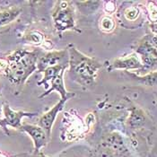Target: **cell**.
Returning a JSON list of instances; mask_svg holds the SVG:
<instances>
[{
  "label": "cell",
  "instance_id": "cell-10",
  "mask_svg": "<svg viewBox=\"0 0 157 157\" xmlns=\"http://www.w3.org/2000/svg\"><path fill=\"white\" fill-rule=\"evenodd\" d=\"M100 27L102 31L104 32H110L114 29L115 27V23L113 21L112 18L108 17V16H105L103 17L101 20V23H100Z\"/></svg>",
  "mask_w": 157,
  "mask_h": 157
},
{
  "label": "cell",
  "instance_id": "cell-13",
  "mask_svg": "<svg viewBox=\"0 0 157 157\" xmlns=\"http://www.w3.org/2000/svg\"><path fill=\"white\" fill-rule=\"evenodd\" d=\"M148 11L150 19L153 22H157V6H155L154 3H149Z\"/></svg>",
  "mask_w": 157,
  "mask_h": 157
},
{
  "label": "cell",
  "instance_id": "cell-15",
  "mask_svg": "<svg viewBox=\"0 0 157 157\" xmlns=\"http://www.w3.org/2000/svg\"><path fill=\"white\" fill-rule=\"evenodd\" d=\"M9 67V61L5 59H0V71L7 70Z\"/></svg>",
  "mask_w": 157,
  "mask_h": 157
},
{
  "label": "cell",
  "instance_id": "cell-7",
  "mask_svg": "<svg viewBox=\"0 0 157 157\" xmlns=\"http://www.w3.org/2000/svg\"><path fill=\"white\" fill-rule=\"evenodd\" d=\"M64 55L63 52H53V53H48L46 56L42 57L38 64V68L40 71H44L47 67H53V66H58L61 65L60 60L64 59L65 57H62Z\"/></svg>",
  "mask_w": 157,
  "mask_h": 157
},
{
  "label": "cell",
  "instance_id": "cell-14",
  "mask_svg": "<svg viewBox=\"0 0 157 157\" xmlns=\"http://www.w3.org/2000/svg\"><path fill=\"white\" fill-rule=\"evenodd\" d=\"M116 9V6H115V3L112 2V1H109V2H107L105 6H104V10L109 13H111L115 11Z\"/></svg>",
  "mask_w": 157,
  "mask_h": 157
},
{
  "label": "cell",
  "instance_id": "cell-17",
  "mask_svg": "<svg viewBox=\"0 0 157 157\" xmlns=\"http://www.w3.org/2000/svg\"><path fill=\"white\" fill-rule=\"evenodd\" d=\"M0 157H6V156L5 155H3V154H1V153H0Z\"/></svg>",
  "mask_w": 157,
  "mask_h": 157
},
{
  "label": "cell",
  "instance_id": "cell-5",
  "mask_svg": "<svg viewBox=\"0 0 157 157\" xmlns=\"http://www.w3.org/2000/svg\"><path fill=\"white\" fill-rule=\"evenodd\" d=\"M65 101H66V100L60 101L56 106H54L49 111H48L46 114H44L41 117V119L40 120V126L43 130H46L48 133L50 132L52 124H53V122H54L56 117H57V114L59 113V110L63 109Z\"/></svg>",
  "mask_w": 157,
  "mask_h": 157
},
{
  "label": "cell",
  "instance_id": "cell-12",
  "mask_svg": "<svg viewBox=\"0 0 157 157\" xmlns=\"http://www.w3.org/2000/svg\"><path fill=\"white\" fill-rule=\"evenodd\" d=\"M139 14V11L136 7H129L125 11V17L129 20V21H134L137 18Z\"/></svg>",
  "mask_w": 157,
  "mask_h": 157
},
{
  "label": "cell",
  "instance_id": "cell-3",
  "mask_svg": "<svg viewBox=\"0 0 157 157\" xmlns=\"http://www.w3.org/2000/svg\"><path fill=\"white\" fill-rule=\"evenodd\" d=\"M75 73L83 79H92L96 72V66L91 59L82 56L80 59L76 61V64H72Z\"/></svg>",
  "mask_w": 157,
  "mask_h": 157
},
{
  "label": "cell",
  "instance_id": "cell-8",
  "mask_svg": "<svg viewBox=\"0 0 157 157\" xmlns=\"http://www.w3.org/2000/svg\"><path fill=\"white\" fill-rule=\"evenodd\" d=\"M21 13V9L17 7H13L6 9L0 12V26L6 25L13 22Z\"/></svg>",
  "mask_w": 157,
  "mask_h": 157
},
{
  "label": "cell",
  "instance_id": "cell-9",
  "mask_svg": "<svg viewBox=\"0 0 157 157\" xmlns=\"http://www.w3.org/2000/svg\"><path fill=\"white\" fill-rule=\"evenodd\" d=\"M115 66L117 67H128V68H135L140 67V61L136 56H130L125 59H119L115 62Z\"/></svg>",
  "mask_w": 157,
  "mask_h": 157
},
{
  "label": "cell",
  "instance_id": "cell-16",
  "mask_svg": "<svg viewBox=\"0 0 157 157\" xmlns=\"http://www.w3.org/2000/svg\"><path fill=\"white\" fill-rule=\"evenodd\" d=\"M3 122V119H2V108L0 106V124H2Z\"/></svg>",
  "mask_w": 157,
  "mask_h": 157
},
{
  "label": "cell",
  "instance_id": "cell-4",
  "mask_svg": "<svg viewBox=\"0 0 157 157\" xmlns=\"http://www.w3.org/2000/svg\"><path fill=\"white\" fill-rule=\"evenodd\" d=\"M3 111L5 115V119L3 120L2 123H6L7 125H10L13 128H19L21 125V120L23 117H31L34 116L35 114L33 113H26L23 111H14L7 104H5L3 106Z\"/></svg>",
  "mask_w": 157,
  "mask_h": 157
},
{
  "label": "cell",
  "instance_id": "cell-6",
  "mask_svg": "<svg viewBox=\"0 0 157 157\" xmlns=\"http://www.w3.org/2000/svg\"><path fill=\"white\" fill-rule=\"evenodd\" d=\"M22 129L25 132H27L33 137L36 149H39L40 147H41L42 145L46 144V141H47L46 134L40 127L32 126V125H24L22 127Z\"/></svg>",
  "mask_w": 157,
  "mask_h": 157
},
{
  "label": "cell",
  "instance_id": "cell-2",
  "mask_svg": "<svg viewBox=\"0 0 157 157\" xmlns=\"http://www.w3.org/2000/svg\"><path fill=\"white\" fill-rule=\"evenodd\" d=\"M59 11H57L54 15V23L59 30H66L74 25V19L71 10L67 6L66 2H63Z\"/></svg>",
  "mask_w": 157,
  "mask_h": 157
},
{
  "label": "cell",
  "instance_id": "cell-11",
  "mask_svg": "<svg viewBox=\"0 0 157 157\" xmlns=\"http://www.w3.org/2000/svg\"><path fill=\"white\" fill-rule=\"evenodd\" d=\"M26 40L31 42V43H33V44H40L42 41H43V35L38 32H33V33H29L27 36H26Z\"/></svg>",
  "mask_w": 157,
  "mask_h": 157
},
{
  "label": "cell",
  "instance_id": "cell-1",
  "mask_svg": "<svg viewBox=\"0 0 157 157\" xmlns=\"http://www.w3.org/2000/svg\"><path fill=\"white\" fill-rule=\"evenodd\" d=\"M9 59L7 74L9 79L14 84L24 83L28 75L35 69L36 58L33 53L16 51Z\"/></svg>",
  "mask_w": 157,
  "mask_h": 157
}]
</instances>
